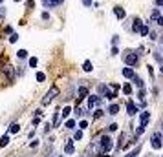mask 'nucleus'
<instances>
[{
  "label": "nucleus",
  "mask_w": 163,
  "mask_h": 157,
  "mask_svg": "<svg viewBox=\"0 0 163 157\" xmlns=\"http://www.w3.org/2000/svg\"><path fill=\"white\" fill-rule=\"evenodd\" d=\"M57 95H59V88H57V86H51V88H50V91L46 93V97L42 99V104H44V106H46V104H50Z\"/></svg>",
  "instance_id": "f257e3e1"
},
{
  "label": "nucleus",
  "mask_w": 163,
  "mask_h": 157,
  "mask_svg": "<svg viewBox=\"0 0 163 157\" xmlns=\"http://www.w3.org/2000/svg\"><path fill=\"white\" fill-rule=\"evenodd\" d=\"M99 145H101V150H103V152L112 150V139H110L108 135H103V137H101V141H99Z\"/></svg>",
  "instance_id": "f03ea898"
},
{
  "label": "nucleus",
  "mask_w": 163,
  "mask_h": 157,
  "mask_svg": "<svg viewBox=\"0 0 163 157\" xmlns=\"http://www.w3.org/2000/svg\"><path fill=\"white\" fill-rule=\"evenodd\" d=\"M125 62H127V66H136V64H138V55H136V53L125 55Z\"/></svg>",
  "instance_id": "7ed1b4c3"
},
{
  "label": "nucleus",
  "mask_w": 163,
  "mask_h": 157,
  "mask_svg": "<svg viewBox=\"0 0 163 157\" xmlns=\"http://www.w3.org/2000/svg\"><path fill=\"white\" fill-rule=\"evenodd\" d=\"M152 148L154 150H160L161 148V135L160 134H154L152 135Z\"/></svg>",
  "instance_id": "20e7f679"
},
{
  "label": "nucleus",
  "mask_w": 163,
  "mask_h": 157,
  "mask_svg": "<svg viewBox=\"0 0 163 157\" xmlns=\"http://www.w3.org/2000/svg\"><path fill=\"white\" fill-rule=\"evenodd\" d=\"M99 102H101V99H99L97 95H90V97H88V108H90V110H92L94 106H97Z\"/></svg>",
  "instance_id": "39448f33"
},
{
  "label": "nucleus",
  "mask_w": 163,
  "mask_h": 157,
  "mask_svg": "<svg viewBox=\"0 0 163 157\" xmlns=\"http://www.w3.org/2000/svg\"><path fill=\"white\" fill-rule=\"evenodd\" d=\"M138 112H139V110H138V106H136L132 101H128V104H127V113H128V115H136Z\"/></svg>",
  "instance_id": "423d86ee"
},
{
  "label": "nucleus",
  "mask_w": 163,
  "mask_h": 157,
  "mask_svg": "<svg viewBox=\"0 0 163 157\" xmlns=\"http://www.w3.org/2000/svg\"><path fill=\"white\" fill-rule=\"evenodd\" d=\"M149 121H150V112H143V113H141V117H139V123H141V126L145 128V126L149 124Z\"/></svg>",
  "instance_id": "0eeeda50"
},
{
  "label": "nucleus",
  "mask_w": 163,
  "mask_h": 157,
  "mask_svg": "<svg viewBox=\"0 0 163 157\" xmlns=\"http://www.w3.org/2000/svg\"><path fill=\"white\" fill-rule=\"evenodd\" d=\"M114 13H116V16H117L119 20H123V18L127 16V13H125V9H123L121 5H116V7H114Z\"/></svg>",
  "instance_id": "6e6552de"
},
{
  "label": "nucleus",
  "mask_w": 163,
  "mask_h": 157,
  "mask_svg": "<svg viewBox=\"0 0 163 157\" xmlns=\"http://www.w3.org/2000/svg\"><path fill=\"white\" fill-rule=\"evenodd\" d=\"M64 0H42V4L46 5V7H55V5H59V4H62Z\"/></svg>",
  "instance_id": "1a4fd4ad"
},
{
  "label": "nucleus",
  "mask_w": 163,
  "mask_h": 157,
  "mask_svg": "<svg viewBox=\"0 0 163 157\" xmlns=\"http://www.w3.org/2000/svg\"><path fill=\"white\" fill-rule=\"evenodd\" d=\"M123 77L132 79V77H134V70H132V68H125V70H123Z\"/></svg>",
  "instance_id": "9d476101"
},
{
  "label": "nucleus",
  "mask_w": 163,
  "mask_h": 157,
  "mask_svg": "<svg viewBox=\"0 0 163 157\" xmlns=\"http://www.w3.org/2000/svg\"><path fill=\"white\" fill-rule=\"evenodd\" d=\"M18 130H20V126H18L17 123H13V124H9V134H18Z\"/></svg>",
  "instance_id": "9b49d317"
},
{
  "label": "nucleus",
  "mask_w": 163,
  "mask_h": 157,
  "mask_svg": "<svg viewBox=\"0 0 163 157\" xmlns=\"http://www.w3.org/2000/svg\"><path fill=\"white\" fill-rule=\"evenodd\" d=\"M139 27H141V18H134V26H132V29H134V31H139Z\"/></svg>",
  "instance_id": "f8f14e48"
},
{
  "label": "nucleus",
  "mask_w": 163,
  "mask_h": 157,
  "mask_svg": "<svg viewBox=\"0 0 163 157\" xmlns=\"http://www.w3.org/2000/svg\"><path fill=\"white\" fill-rule=\"evenodd\" d=\"M83 70H84V71H92V70H94L92 62H90V60H84V64H83Z\"/></svg>",
  "instance_id": "ddd939ff"
},
{
  "label": "nucleus",
  "mask_w": 163,
  "mask_h": 157,
  "mask_svg": "<svg viewBox=\"0 0 163 157\" xmlns=\"http://www.w3.org/2000/svg\"><path fill=\"white\" fill-rule=\"evenodd\" d=\"M86 95H88V90H86L84 86H83V88H79V97H77V99H84Z\"/></svg>",
  "instance_id": "4468645a"
},
{
  "label": "nucleus",
  "mask_w": 163,
  "mask_h": 157,
  "mask_svg": "<svg viewBox=\"0 0 163 157\" xmlns=\"http://www.w3.org/2000/svg\"><path fill=\"white\" fill-rule=\"evenodd\" d=\"M64 152H66V154H73V143H72V141H70V143H66Z\"/></svg>",
  "instance_id": "2eb2a0df"
},
{
  "label": "nucleus",
  "mask_w": 163,
  "mask_h": 157,
  "mask_svg": "<svg viewBox=\"0 0 163 157\" xmlns=\"http://www.w3.org/2000/svg\"><path fill=\"white\" fill-rule=\"evenodd\" d=\"M117 112H119V106H117V104H112V106L108 108V113H112V115H116Z\"/></svg>",
  "instance_id": "dca6fc26"
},
{
  "label": "nucleus",
  "mask_w": 163,
  "mask_h": 157,
  "mask_svg": "<svg viewBox=\"0 0 163 157\" xmlns=\"http://www.w3.org/2000/svg\"><path fill=\"white\" fill-rule=\"evenodd\" d=\"M139 33H141L143 37H147V35H149V26H143V24H141V27H139Z\"/></svg>",
  "instance_id": "f3484780"
},
{
  "label": "nucleus",
  "mask_w": 163,
  "mask_h": 157,
  "mask_svg": "<svg viewBox=\"0 0 163 157\" xmlns=\"http://www.w3.org/2000/svg\"><path fill=\"white\" fill-rule=\"evenodd\" d=\"M123 93H125V95H130V93H132V86H130V84H125V86H123Z\"/></svg>",
  "instance_id": "a211bd4d"
},
{
  "label": "nucleus",
  "mask_w": 163,
  "mask_h": 157,
  "mask_svg": "<svg viewBox=\"0 0 163 157\" xmlns=\"http://www.w3.org/2000/svg\"><path fill=\"white\" fill-rule=\"evenodd\" d=\"M17 57H18V59H26V57H28V51H26V49H18Z\"/></svg>",
  "instance_id": "6ab92c4d"
},
{
  "label": "nucleus",
  "mask_w": 163,
  "mask_h": 157,
  "mask_svg": "<svg viewBox=\"0 0 163 157\" xmlns=\"http://www.w3.org/2000/svg\"><path fill=\"white\" fill-rule=\"evenodd\" d=\"M132 79H134V82H136V86H138V88H143V80H141L139 77H136V75H134Z\"/></svg>",
  "instance_id": "aec40b11"
},
{
  "label": "nucleus",
  "mask_w": 163,
  "mask_h": 157,
  "mask_svg": "<svg viewBox=\"0 0 163 157\" xmlns=\"http://www.w3.org/2000/svg\"><path fill=\"white\" fill-rule=\"evenodd\" d=\"M70 112H72V108H70V106H66V108H62V119H66V117L70 115Z\"/></svg>",
  "instance_id": "412c9836"
},
{
  "label": "nucleus",
  "mask_w": 163,
  "mask_h": 157,
  "mask_svg": "<svg viewBox=\"0 0 163 157\" xmlns=\"http://www.w3.org/2000/svg\"><path fill=\"white\" fill-rule=\"evenodd\" d=\"M7 143H9V137H7V135H4V137L0 139V146L4 148V146H7Z\"/></svg>",
  "instance_id": "4be33fe9"
},
{
  "label": "nucleus",
  "mask_w": 163,
  "mask_h": 157,
  "mask_svg": "<svg viewBox=\"0 0 163 157\" xmlns=\"http://www.w3.org/2000/svg\"><path fill=\"white\" fill-rule=\"evenodd\" d=\"M37 80H39V82H44V80H46V75H44L42 71H39V73H37Z\"/></svg>",
  "instance_id": "5701e85b"
},
{
  "label": "nucleus",
  "mask_w": 163,
  "mask_h": 157,
  "mask_svg": "<svg viewBox=\"0 0 163 157\" xmlns=\"http://www.w3.org/2000/svg\"><path fill=\"white\" fill-rule=\"evenodd\" d=\"M81 139H83V132H81V130H77V132H75V135H73V141H81Z\"/></svg>",
  "instance_id": "b1692460"
},
{
  "label": "nucleus",
  "mask_w": 163,
  "mask_h": 157,
  "mask_svg": "<svg viewBox=\"0 0 163 157\" xmlns=\"http://www.w3.org/2000/svg\"><path fill=\"white\" fill-rule=\"evenodd\" d=\"M139 152H141V148L138 146L136 150H132V152H130V154H128V155H127V157H136V155H138V154H139Z\"/></svg>",
  "instance_id": "393cba45"
},
{
  "label": "nucleus",
  "mask_w": 163,
  "mask_h": 157,
  "mask_svg": "<svg viewBox=\"0 0 163 157\" xmlns=\"http://www.w3.org/2000/svg\"><path fill=\"white\" fill-rule=\"evenodd\" d=\"M61 123V113H55V119H53V126H59Z\"/></svg>",
  "instance_id": "a878e982"
},
{
  "label": "nucleus",
  "mask_w": 163,
  "mask_h": 157,
  "mask_svg": "<svg viewBox=\"0 0 163 157\" xmlns=\"http://www.w3.org/2000/svg\"><path fill=\"white\" fill-rule=\"evenodd\" d=\"M66 128H70V130H72V128H75V121H73V119L66 121Z\"/></svg>",
  "instance_id": "bb28decb"
},
{
  "label": "nucleus",
  "mask_w": 163,
  "mask_h": 157,
  "mask_svg": "<svg viewBox=\"0 0 163 157\" xmlns=\"http://www.w3.org/2000/svg\"><path fill=\"white\" fill-rule=\"evenodd\" d=\"M150 16H152V20H158V16H160V11H158V9H154Z\"/></svg>",
  "instance_id": "cd10ccee"
},
{
  "label": "nucleus",
  "mask_w": 163,
  "mask_h": 157,
  "mask_svg": "<svg viewBox=\"0 0 163 157\" xmlns=\"http://www.w3.org/2000/svg\"><path fill=\"white\" fill-rule=\"evenodd\" d=\"M18 40V35L17 33H11V37H9V42H17Z\"/></svg>",
  "instance_id": "c85d7f7f"
},
{
  "label": "nucleus",
  "mask_w": 163,
  "mask_h": 157,
  "mask_svg": "<svg viewBox=\"0 0 163 157\" xmlns=\"http://www.w3.org/2000/svg\"><path fill=\"white\" fill-rule=\"evenodd\" d=\"M29 66H31V68H35V66H37V59H35V57H31V59H29Z\"/></svg>",
  "instance_id": "c756f323"
},
{
  "label": "nucleus",
  "mask_w": 163,
  "mask_h": 157,
  "mask_svg": "<svg viewBox=\"0 0 163 157\" xmlns=\"http://www.w3.org/2000/svg\"><path fill=\"white\" fill-rule=\"evenodd\" d=\"M79 128H81V130L88 128V123H86V121H81V123H79Z\"/></svg>",
  "instance_id": "7c9ffc66"
},
{
  "label": "nucleus",
  "mask_w": 163,
  "mask_h": 157,
  "mask_svg": "<svg viewBox=\"0 0 163 157\" xmlns=\"http://www.w3.org/2000/svg\"><path fill=\"white\" fill-rule=\"evenodd\" d=\"M6 71H7V75H9V79L13 80V73H11V66H6Z\"/></svg>",
  "instance_id": "2f4dec72"
},
{
  "label": "nucleus",
  "mask_w": 163,
  "mask_h": 157,
  "mask_svg": "<svg viewBox=\"0 0 163 157\" xmlns=\"http://www.w3.org/2000/svg\"><path fill=\"white\" fill-rule=\"evenodd\" d=\"M26 5H28V9H31V7H35V2H33V0H28Z\"/></svg>",
  "instance_id": "473e14b6"
},
{
  "label": "nucleus",
  "mask_w": 163,
  "mask_h": 157,
  "mask_svg": "<svg viewBox=\"0 0 163 157\" xmlns=\"http://www.w3.org/2000/svg\"><path fill=\"white\" fill-rule=\"evenodd\" d=\"M139 99L145 101V90H143V88H141V91H139Z\"/></svg>",
  "instance_id": "72a5a7b5"
},
{
  "label": "nucleus",
  "mask_w": 163,
  "mask_h": 157,
  "mask_svg": "<svg viewBox=\"0 0 163 157\" xmlns=\"http://www.w3.org/2000/svg\"><path fill=\"white\" fill-rule=\"evenodd\" d=\"M108 128H110V132H116V130H117V124H116V123H114V124H110V126H108Z\"/></svg>",
  "instance_id": "f704fd0d"
},
{
  "label": "nucleus",
  "mask_w": 163,
  "mask_h": 157,
  "mask_svg": "<svg viewBox=\"0 0 163 157\" xmlns=\"http://www.w3.org/2000/svg\"><path fill=\"white\" fill-rule=\"evenodd\" d=\"M143 130H145V128H143V126H139V128L136 130V135H141V134H143Z\"/></svg>",
  "instance_id": "c9c22d12"
},
{
  "label": "nucleus",
  "mask_w": 163,
  "mask_h": 157,
  "mask_svg": "<svg viewBox=\"0 0 163 157\" xmlns=\"http://www.w3.org/2000/svg\"><path fill=\"white\" fill-rule=\"evenodd\" d=\"M75 113H77V117H81L83 115V110L81 108H75Z\"/></svg>",
  "instance_id": "e433bc0d"
},
{
  "label": "nucleus",
  "mask_w": 163,
  "mask_h": 157,
  "mask_svg": "<svg viewBox=\"0 0 163 157\" xmlns=\"http://www.w3.org/2000/svg\"><path fill=\"white\" fill-rule=\"evenodd\" d=\"M101 115H103V110H97V112H95V119H99Z\"/></svg>",
  "instance_id": "4c0bfd02"
},
{
  "label": "nucleus",
  "mask_w": 163,
  "mask_h": 157,
  "mask_svg": "<svg viewBox=\"0 0 163 157\" xmlns=\"http://www.w3.org/2000/svg\"><path fill=\"white\" fill-rule=\"evenodd\" d=\"M117 53H119V49H117V48L114 46V48H112V55H117Z\"/></svg>",
  "instance_id": "58836bf2"
},
{
  "label": "nucleus",
  "mask_w": 163,
  "mask_h": 157,
  "mask_svg": "<svg viewBox=\"0 0 163 157\" xmlns=\"http://www.w3.org/2000/svg\"><path fill=\"white\" fill-rule=\"evenodd\" d=\"M158 24H160V26H163V16H158Z\"/></svg>",
  "instance_id": "ea45409f"
},
{
  "label": "nucleus",
  "mask_w": 163,
  "mask_h": 157,
  "mask_svg": "<svg viewBox=\"0 0 163 157\" xmlns=\"http://www.w3.org/2000/svg\"><path fill=\"white\" fill-rule=\"evenodd\" d=\"M156 5H163V0H156Z\"/></svg>",
  "instance_id": "a19ab883"
},
{
  "label": "nucleus",
  "mask_w": 163,
  "mask_h": 157,
  "mask_svg": "<svg viewBox=\"0 0 163 157\" xmlns=\"http://www.w3.org/2000/svg\"><path fill=\"white\" fill-rule=\"evenodd\" d=\"M161 73H163V66H161Z\"/></svg>",
  "instance_id": "79ce46f5"
},
{
  "label": "nucleus",
  "mask_w": 163,
  "mask_h": 157,
  "mask_svg": "<svg viewBox=\"0 0 163 157\" xmlns=\"http://www.w3.org/2000/svg\"><path fill=\"white\" fill-rule=\"evenodd\" d=\"M161 44H163V37H161Z\"/></svg>",
  "instance_id": "37998d69"
},
{
  "label": "nucleus",
  "mask_w": 163,
  "mask_h": 157,
  "mask_svg": "<svg viewBox=\"0 0 163 157\" xmlns=\"http://www.w3.org/2000/svg\"><path fill=\"white\" fill-rule=\"evenodd\" d=\"M15 2H20V0H15Z\"/></svg>",
  "instance_id": "c03bdc74"
},
{
  "label": "nucleus",
  "mask_w": 163,
  "mask_h": 157,
  "mask_svg": "<svg viewBox=\"0 0 163 157\" xmlns=\"http://www.w3.org/2000/svg\"><path fill=\"white\" fill-rule=\"evenodd\" d=\"M0 2H4V0H0Z\"/></svg>",
  "instance_id": "a18cd8bd"
},
{
  "label": "nucleus",
  "mask_w": 163,
  "mask_h": 157,
  "mask_svg": "<svg viewBox=\"0 0 163 157\" xmlns=\"http://www.w3.org/2000/svg\"><path fill=\"white\" fill-rule=\"evenodd\" d=\"M161 126H163V124H161Z\"/></svg>",
  "instance_id": "49530a36"
}]
</instances>
